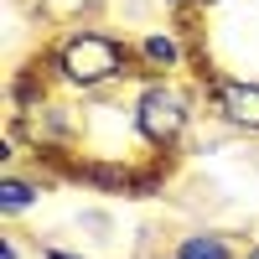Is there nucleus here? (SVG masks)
I'll return each mask as SVG.
<instances>
[{"instance_id":"1","label":"nucleus","mask_w":259,"mask_h":259,"mask_svg":"<svg viewBox=\"0 0 259 259\" xmlns=\"http://www.w3.org/2000/svg\"><path fill=\"white\" fill-rule=\"evenodd\" d=\"M41 68H47L57 83H68L78 94H94V89H109V83L130 78L140 68L135 57V41H124L114 31H99V26H68L47 57H41Z\"/></svg>"},{"instance_id":"2","label":"nucleus","mask_w":259,"mask_h":259,"mask_svg":"<svg viewBox=\"0 0 259 259\" xmlns=\"http://www.w3.org/2000/svg\"><path fill=\"white\" fill-rule=\"evenodd\" d=\"M192 114H197L192 109V94L182 83H171V78H145L140 94H135V109H130L135 135L150 150H161V156H177L182 150L187 130H192Z\"/></svg>"},{"instance_id":"3","label":"nucleus","mask_w":259,"mask_h":259,"mask_svg":"<svg viewBox=\"0 0 259 259\" xmlns=\"http://www.w3.org/2000/svg\"><path fill=\"white\" fill-rule=\"evenodd\" d=\"M202 94H207L212 114H218L228 130H239V135H259V83H254V78L212 73V78L202 83Z\"/></svg>"},{"instance_id":"4","label":"nucleus","mask_w":259,"mask_h":259,"mask_svg":"<svg viewBox=\"0 0 259 259\" xmlns=\"http://www.w3.org/2000/svg\"><path fill=\"white\" fill-rule=\"evenodd\" d=\"M135 57H140L145 78H171V73H182V68H187V41H182V31L161 26V31L135 36Z\"/></svg>"},{"instance_id":"5","label":"nucleus","mask_w":259,"mask_h":259,"mask_svg":"<svg viewBox=\"0 0 259 259\" xmlns=\"http://www.w3.org/2000/svg\"><path fill=\"white\" fill-rule=\"evenodd\" d=\"M171 259H244V254L233 249V239H228V233L197 228V233H182V239H177Z\"/></svg>"},{"instance_id":"6","label":"nucleus","mask_w":259,"mask_h":259,"mask_svg":"<svg viewBox=\"0 0 259 259\" xmlns=\"http://www.w3.org/2000/svg\"><path fill=\"white\" fill-rule=\"evenodd\" d=\"M36 197H41L36 177H16V166H11L6 182H0V212H6V218H21V212L36 207Z\"/></svg>"},{"instance_id":"7","label":"nucleus","mask_w":259,"mask_h":259,"mask_svg":"<svg viewBox=\"0 0 259 259\" xmlns=\"http://www.w3.org/2000/svg\"><path fill=\"white\" fill-rule=\"evenodd\" d=\"M218 6H228V0H187V11H192V16H202V11H218Z\"/></svg>"},{"instance_id":"8","label":"nucleus","mask_w":259,"mask_h":259,"mask_svg":"<svg viewBox=\"0 0 259 259\" xmlns=\"http://www.w3.org/2000/svg\"><path fill=\"white\" fill-rule=\"evenodd\" d=\"M41 259H89V254H73V249H52V244H47V249H41Z\"/></svg>"},{"instance_id":"9","label":"nucleus","mask_w":259,"mask_h":259,"mask_svg":"<svg viewBox=\"0 0 259 259\" xmlns=\"http://www.w3.org/2000/svg\"><path fill=\"white\" fill-rule=\"evenodd\" d=\"M0 259H21V249H16L11 239H0Z\"/></svg>"},{"instance_id":"10","label":"nucleus","mask_w":259,"mask_h":259,"mask_svg":"<svg viewBox=\"0 0 259 259\" xmlns=\"http://www.w3.org/2000/svg\"><path fill=\"white\" fill-rule=\"evenodd\" d=\"M161 6H171V11H187V0H161Z\"/></svg>"},{"instance_id":"11","label":"nucleus","mask_w":259,"mask_h":259,"mask_svg":"<svg viewBox=\"0 0 259 259\" xmlns=\"http://www.w3.org/2000/svg\"><path fill=\"white\" fill-rule=\"evenodd\" d=\"M244 259H259V244H254V249H244Z\"/></svg>"}]
</instances>
